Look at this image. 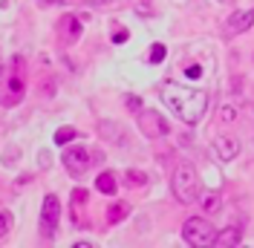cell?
Listing matches in <instances>:
<instances>
[{
  "mask_svg": "<svg viewBox=\"0 0 254 248\" xmlns=\"http://www.w3.org/2000/svg\"><path fill=\"white\" fill-rule=\"evenodd\" d=\"M214 153L220 156L222 162H231V159L240 153L237 139H234V136H220V139L214 141Z\"/></svg>",
  "mask_w": 254,
  "mask_h": 248,
  "instance_id": "obj_10",
  "label": "cell"
},
{
  "mask_svg": "<svg viewBox=\"0 0 254 248\" xmlns=\"http://www.w3.org/2000/svg\"><path fill=\"white\" fill-rule=\"evenodd\" d=\"M58 29H61V38L66 44H75L81 38V20L75 15H64L61 23H58Z\"/></svg>",
  "mask_w": 254,
  "mask_h": 248,
  "instance_id": "obj_9",
  "label": "cell"
},
{
  "mask_svg": "<svg viewBox=\"0 0 254 248\" xmlns=\"http://www.w3.org/2000/svg\"><path fill=\"white\" fill-rule=\"evenodd\" d=\"M0 104L3 107H15L20 104V98L26 93V75H23V61L15 58L12 61V69L6 72V75H0Z\"/></svg>",
  "mask_w": 254,
  "mask_h": 248,
  "instance_id": "obj_2",
  "label": "cell"
},
{
  "mask_svg": "<svg viewBox=\"0 0 254 248\" xmlns=\"http://www.w3.org/2000/svg\"><path fill=\"white\" fill-rule=\"evenodd\" d=\"M220 205H222L220 190H205V193H202V211H205V214H217Z\"/></svg>",
  "mask_w": 254,
  "mask_h": 248,
  "instance_id": "obj_13",
  "label": "cell"
},
{
  "mask_svg": "<svg viewBox=\"0 0 254 248\" xmlns=\"http://www.w3.org/2000/svg\"><path fill=\"white\" fill-rule=\"evenodd\" d=\"M231 119H234V110H231V107H222L220 110V122H231Z\"/></svg>",
  "mask_w": 254,
  "mask_h": 248,
  "instance_id": "obj_22",
  "label": "cell"
},
{
  "mask_svg": "<svg viewBox=\"0 0 254 248\" xmlns=\"http://www.w3.org/2000/svg\"><path fill=\"white\" fill-rule=\"evenodd\" d=\"M125 104H127V110H139V107H142L139 95H127V101H125Z\"/></svg>",
  "mask_w": 254,
  "mask_h": 248,
  "instance_id": "obj_21",
  "label": "cell"
},
{
  "mask_svg": "<svg viewBox=\"0 0 254 248\" xmlns=\"http://www.w3.org/2000/svg\"><path fill=\"white\" fill-rule=\"evenodd\" d=\"M125 217H127V208H125V205H116V208H110V211H107V222H122Z\"/></svg>",
  "mask_w": 254,
  "mask_h": 248,
  "instance_id": "obj_18",
  "label": "cell"
},
{
  "mask_svg": "<svg viewBox=\"0 0 254 248\" xmlns=\"http://www.w3.org/2000/svg\"><path fill=\"white\" fill-rule=\"evenodd\" d=\"M81 205H87V190L84 187H75L72 190V222L81 225Z\"/></svg>",
  "mask_w": 254,
  "mask_h": 248,
  "instance_id": "obj_12",
  "label": "cell"
},
{
  "mask_svg": "<svg viewBox=\"0 0 254 248\" xmlns=\"http://www.w3.org/2000/svg\"><path fill=\"white\" fill-rule=\"evenodd\" d=\"M254 23V9H240L234 15L228 17V23H225V35L228 38H234V35H243L246 29H252Z\"/></svg>",
  "mask_w": 254,
  "mask_h": 248,
  "instance_id": "obj_8",
  "label": "cell"
},
{
  "mask_svg": "<svg viewBox=\"0 0 254 248\" xmlns=\"http://www.w3.org/2000/svg\"><path fill=\"white\" fill-rule=\"evenodd\" d=\"M58 219H61V202H58V196L49 193L47 199H44V208H41V237L52 240Z\"/></svg>",
  "mask_w": 254,
  "mask_h": 248,
  "instance_id": "obj_5",
  "label": "cell"
},
{
  "mask_svg": "<svg viewBox=\"0 0 254 248\" xmlns=\"http://www.w3.org/2000/svg\"><path fill=\"white\" fill-rule=\"evenodd\" d=\"M72 139H78V130H75V127H61V130L55 133V144H69Z\"/></svg>",
  "mask_w": 254,
  "mask_h": 248,
  "instance_id": "obj_15",
  "label": "cell"
},
{
  "mask_svg": "<svg viewBox=\"0 0 254 248\" xmlns=\"http://www.w3.org/2000/svg\"><path fill=\"white\" fill-rule=\"evenodd\" d=\"M162 101L176 113V119L185 124H199V119L205 116L208 98L205 93L185 87V84H176V81H165L162 84Z\"/></svg>",
  "mask_w": 254,
  "mask_h": 248,
  "instance_id": "obj_1",
  "label": "cell"
},
{
  "mask_svg": "<svg viewBox=\"0 0 254 248\" xmlns=\"http://www.w3.org/2000/svg\"><path fill=\"white\" fill-rule=\"evenodd\" d=\"M95 187H98L104 196H116V193H119V187H116V176H113V173H98Z\"/></svg>",
  "mask_w": 254,
  "mask_h": 248,
  "instance_id": "obj_11",
  "label": "cell"
},
{
  "mask_svg": "<svg viewBox=\"0 0 254 248\" xmlns=\"http://www.w3.org/2000/svg\"><path fill=\"white\" fill-rule=\"evenodd\" d=\"M139 130H142L147 139H162V136H168L171 124L165 122L156 110H142L139 113Z\"/></svg>",
  "mask_w": 254,
  "mask_h": 248,
  "instance_id": "obj_6",
  "label": "cell"
},
{
  "mask_svg": "<svg viewBox=\"0 0 254 248\" xmlns=\"http://www.w3.org/2000/svg\"><path fill=\"white\" fill-rule=\"evenodd\" d=\"M240 228L234 225V228H225V231H217V243L214 246H237L240 243Z\"/></svg>",
  "mask_w": 254,
  "mask_h": 248,
  "instance_id": "obj_14",
  "label": "cell"
},
{
  "mask_svg": "<svg viewBox=\"0 0 254 248\" xmlns=\"http://www.w3.org/2000/svg\"><path fill=\"white\" fill-rule=\"evenodd\" d=\"M0 75H3V66H0Z\"/></svg>",
  "mask_w": 254,
  "mask_h": 248,
  "instance_id": "obj_26",
  "label": "cell"
},
{
  "mask_svg": "<svg viewBox=\"0 0 254 248\" xmlns=\"http://www.w3.org/2000/svg\"><path fill=\"white\" fill-rule=\"evenodd\" d=\"M182 72L188 78H199L202 75V69H199V63H182Z\"/></svg>",
  "mask_w": 254,
  "mask_h": 248,
  "instance_id": "obj_20",
  "label": "cell"
},
{
  "mask_svg": "<svg viewBox=\"0 0 254 248\" xmlns=\"http://www.w3.org/2000/svg\"><path fill=\"white\" fill-rule=\"evenodd\" d=\"M147 61L150 63H162L165 61V47H162V44H153V47L147 49Z\"/></svg>",
  "mask_w": 254,
  "mask_h": 248,
  "instance_id": "obj_16",
  "label": "cell"
},
{
  "mask_svg": "<svg viewBox=\"0 0 254 248\" xmlns=\"http://www.w3.org/2000/svg\"><path fill=\"white\" fill-rule=\"evenodd\" d=\"M61 159H64V168L72 173V176H81V173H87V168H90V153H87L84 144L66 147V150L61 153Z\"/></svg>",
  "mask_w": 254,
  "mask_h": 248,
  "instance_id": "obj_7",
  "label": "cell"
},
{
  "mask_svg": "<svg viewBox=\"0 0 254 248\" xmlns=\"http://www.w3.org/2000/svg\"><path fill=\"white\" fill-rule=\"evenodd\" d=\"M182 237H185V243L193 248H208L217 243V228L208 222V219H199V217H190L185 222V228H182Z\"/></svg>",
  "mask_w": 254,
  "mask_h": 248,
  "instance_id": "obj_4",
  "label": "cell"
},
{
  "mask_svg": "<svg viewBox=\"0 0 254 248\" xmlns=\"http://www.w3.org/2000/svg\"><path fill=\"white\" fill-rule=\"evenodd\" d=\"M87 3H95V6H104V3H113V0H87Z\"/></svg>",
  "mask_w": 254,
  "mask_h": 248,
  "instance_id": "obj_24",
  "label": "cell"
},
{
  "mask_svg": "<svg viewBox=\"0 0 254 248\" xmlns=\"http://www.w3.org/2000/svg\"><path fill=\"white\" fill-rule=\"evenodd\" d=\"M171 185H174V196L182 202V205H190V202L199 199V182H196L193 165H179Z\"/></svg>",
  "mask_w": 254,
  "mask_h": 248,
  "instance_id": "obj_3",
  "label": "cell"
},
{
  "mask_svg": "<svg viewBox=\"0 0 254 248\" xmlns=\"http://www.w3.org/2000/svg\"><path fill=\"white\" fill-rule=\"evenodd\" d=\"M41 3H47V6H52V3H61V0H41Z\"/></svg>",
  "mask_w": 254,
  "mask_h": 248,
  "instance_id": "obj_25",
  "label": "cell"
},
{
  "mask_svg": "<svg viewBox=\"0 0 254 248\" xmlns=\"http://www.w3.org/2000/svg\"><path fill=\"white\" fill-rule=\"evenodd\" d=\"M12 222H15V219H12L9 211H0V237H6V234L12 231Z\"/></svg>",
  "mask_w": 254,
  "mask_h": 248,
  "instance_id": "obj_17",
  "label": "cell"
},
{
  "mask_svg": "<svg viewBox=\"0 0 254 248\" xmlns=\"http://www.w3.org/2000/svg\"><path fill=\"white\" fill-rule=\"evenodd\" d=\"M127 185H147V176L142 171H127Z\"/></svg>",
  "mask_w": 254,
  "mask_h": 248,
  "instance_id": "obj_19",
  "label": "cell"
},
{
  "mask_svg": "<svg viewBox=\"0 0 254 248\" xmlns=\"http://www.w3.org/2000/svg\"><path fill=\"white\" fill-rule=\"evenodd\" d=\"M113 41H116V44H125V41H127V32H116V35H113Z\"/></svg>",
  "mask_w": 254,
  "mask_h": 248,
  "instance_id": "obj_23",
  "label": "cell"
}]
</instances>
